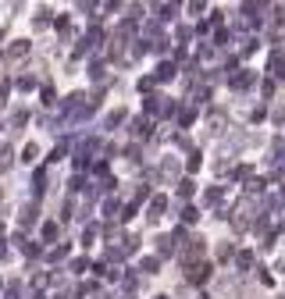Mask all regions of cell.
<instances>
[{
    "instance_id": "obj_1",
    "label": "cell",
    "mask_w": 285,
    "mask_h": 299,
    "mask_svg": "<svg viewBox=\"0 0 285 299\" xmlns=\"http://www.w3.org/2000/svg\"><path fill=\"white\" fill-rule=\"evenodd\" d=\"M25 54H29V43H25V40L11 43V50H8V57H11V61H18V57H25Z\"/></svg>"
},
{
    "instance_id": "obj_2",
    "label": "cell",
    "mask_w": 285,
    "mask_h": 299,
    "mask_svg": "<svg viewBox=\"0 0 285 299\" xmlns=\"http://www.w3.org/2000/svg\"><path fill=\"white\" fill-rule=\"evenodd\" d=\"M11 168V146L4 142V146H0V171H8Z\"/></svg>"
},
{
    "instance_id": "obj_3",
    "label": "cell",
    "mask_w": 285,
    "mask_h": 299,
    "mask_svg": "<svg viewBox=\"0 0 285 299\" xmlns=\"http://www.w3.org/2000/svg\"><path fill=\"white\" fill-rule=\"evenodd\" d=\"M121 118H125V110H111V114H107V121H104V125H107V128H114V125H118Z\"/></svg>"
},
{
    "instance_id": "obj_4",
    "label": "cell",
    "mask_w": 285,
    "mask_h": 299,
    "mask_svg": "<svg viewBox=\"0 0 285 299\" xmlns=\"http://www.w3.org/2000/svg\"><path fill=\"white\" fill-rule=\"evenodd\" d=\"M89 75H93V79H104V64H100V61H97V64H93V68H89Z\"/></svg>"
},
{
    "instance_id": "obj_5",
    "label": "cell",
    "mask_w": 285,
    "mask_h": 299,
    "mask_svg": "<svg viewBox=\"0 0 285 299\" xmlns=\"http://www.w3.org/2000/svg\"><path fill=\"white\" fill-rule=\"evenodd\" d=\"M78 8H82V11H89V8H93V0H78Z\"/></svg>"
}]
</instances>
